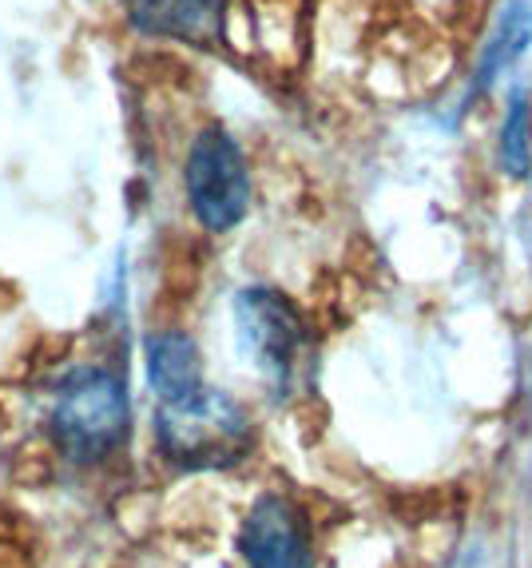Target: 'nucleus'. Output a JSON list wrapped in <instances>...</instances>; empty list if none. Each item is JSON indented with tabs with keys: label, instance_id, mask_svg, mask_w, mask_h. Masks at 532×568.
Listing matches in <instances>:
<instances>
[{
	"label": "nucleus",
	"instance_id": "obj_7",
	"mask_svg": "<svg viewBox=\"0 0 532 568\" xmlns=\"http://www.w3.org/2000/svg\"><path fill=\"white\" fill-rule=\"evenodd\" d=\"M529 48H532V4L529 0H509V4L497 12L485 48L477 52L473 77H469V88H466V108H473L477 100H485V95L501 84L504 72H509Z\"/></svg>",
	"mask_w": 532,
	"mask_h": 568
},
{
	"label": "nucleus",
	"instance_id": "obj_5",
	"mask_svg": "<svg viewBox=\"0 0 532 568\" xmlns=\"http://www.w3.org/2000/svg\"><path fill=\"white\" fill-rule=\"evenodd\" d=\"M238 557L247 568H314L306 513L283 493H263L243 517Z\"/></svg>",
	"mask_w": 532,
	"mask_h": 568
},
{
	"label": "nucleus",
	"instance_id": "obj_1",
	"mask_svg": "<svg viewBox=\"0 0 532 568\" xmlns=\"http://www.w3.org/2000/svg\"><path fill=\"white\" fill-rule=\"evenodd\" d=\"M235 338L275 402L298 398L314 378V334L306 314L278 286H243L231 303Z\"/></svg>",
	"mask_w": 532,
	"mask_h": 568
},
{
	"label": "nucleus",
	"instance_id": "obj_9",
	"mask_svg": "<svg viewBox=\"0 0 532 568\" xmlns=\"http://www.w3.org/2000/svg\"><path fill=\"white\" fill-rule=\"evenodd\" d=\"M497 155L509 180H529L532 175V104L529 92L509 95L501 120V140H497Z\"/></svg>",
	"mask_w": 532,
	"mask_h": 568
},
{
	"label": "nucleus",
	"instance_id": "obj_6",
	"mask_svg": "<svg viewBox=\"0 0 532 568\" xmlns=\"http://www.w3.org/2000/svg\"><path fill=\"white\" fill-rule=\"evenodd\" d=\"M124 12L140 37L211 48L223 40L227 0H124Z\"/></svg>",
	"mask_w": 532,
	"mask_h": 568
},
{
	"label": "nucleus",
	"instance_id": "obj_4",
	"mask_svg": "<svg viewBox=\"0 0 532 568\" xmlns=\"http://www.w3.org/2000/svg\"><path fill=\"white\" fill-rule=\"evenodd\" d=\"M187 207L203 231L227 235L250 211V168L235 135L223 123H207L195 132L183 163Z\"/></svg>",
	"mask_w": 532,
	"mask_h": 568
},
{
	"label": "nucleus",
	"instance_id": "obj_2",
	"mask_svg": "<svg viewBox=\"0 0 532 568\" xmlns=\"http://www.w3.org/2000/svg\"><path fill=\"white\" fill-rule=\"evenodd\" d=\"M48 429L57 449L76 465H100L120 454L132 434V394L108 366H72L57 382Z\"/></svg>",
	"mask_w": 532,
	"mask_h": 568
},
{
	"label": "nucleus",
	"instance_id": "obj_8",
	"mask_svg": "<svg viewBox=\"0 0 532 568\" xmlns=\"http://www.w3.org/2000/svg\"><path fill=\"white\" fill-rule=\"evenodd\" d=\"M147 386L160 402H183L207 386L200 342L183 331H152L143 342Z\"/></svg>",
	"mask_w": 532,
	"mask_h": 568
},
{
	"label": "nucleus",
	"instance_id": "obj_3",
	"mask_svg": "<svg viewBox=\"0 0 532 568\" xmlns=\"http://www.w3.org/2000/svg\"><path fill=\"white\" fill-rule=\"evenodd\" d=\"M155 442L167 465L183 474H211L231 469L255 449V426L231 394L203 386L183 402H160Z\"/></svg>",
	"mask_w": 532,
	"mask_h": 568
}]
</instances>
